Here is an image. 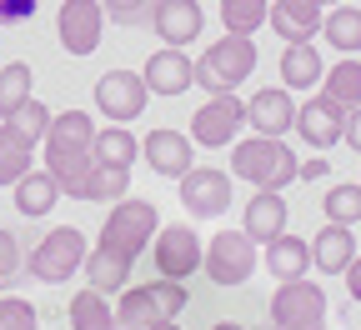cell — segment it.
<instances>
[{
	"label": "cell",
	"mask_w": 361,
	"mask_h": 330,
	"mask_svg": "<svg viewBox=\"0 0 361 330\" xmlns=\"http://www.w3.org/2000/svg\"><path fill=\"white\" fill-rule=\"evenodd\" d=\"M130 196V165H106V160H96L90 165V175L80 180V196L75 201H126Z\"/></svg>",
	"instance_id": "26"
},
{
	"label": "cell",
	"mask_w": 361,
	"mask_h": 330,
	"mask_svg": "<svg viewBox=\"0 0 361 330\" xmlns=\"http://www.w3.org/2000/svg\"><path fill=\"white\" fill-rule=\"evenodd\" d=\"M211 330H246V325H241V320H216Z\"/></svg>",
	"instance_id": "43"
},
{
	"label": "cell",
	"mask_w": 361,
	"mask_h": 330,
	"mask_svg": "<svg viewBox=\"0 0 361 330\" xmlns=\"http://www.w3.org/2000/svg\"><path fill=\"white\" fill-rule=\"evenodd\" d=\"M231 175H241L251 191H286L301 180V160L281 135H251L231 146Z\"/></svg>",
	"instance_id": "2"
},
{
	"label": "cell",
	"mask_w": 361,
	"mask_h": 330,
	"mask_svg": "<svg viewBox=\"0 0 361 330\" xmlns=\"http://www.w3.org/2000/svg\"><path fill=\"white\" fill-rule=\"evenodd\" d=\"M351 260H356V235H351V225L326 220L322 230H316V241H311V265L322 270V275H346Z\"/></svg>",
	"instance_id": "21"
},
{
	"label": "cell",
	"mask_w": 361,
	"mask_h": 330,
	"mask_svg": "<svg viewBox=\"0 0 361 330\" xmlns=\"http://www.w3.org/2000/svg\"><path fill=\"white\" fill-rule=\"evenodd\" d=\"M146 101H151V90H146V80L135 75V70H111V75L96 80V106H101V115H111L116 125L146 115Z\"/></svg>",
	"instance_id": "13"
},
{
	"label": "cell",
	"mask_w": 361,
	"mask_h": 330,
	"mask_svg": "<svg viewBox=\"0 0 361 330\" xmlns=\"http://www.w3.org/2000/svg\"><path fill=\"white\" fill-rule=\"evenodd\" d=\"M135 156H141V140H135L126 125L96 130V160H106V165H135Z\"/></svg>",
	"instance_id": "32"
},
{
	"label": "cell",
	"mask_w": 361,
	"mask_h": 330,
	"mask_svg": "<svg viewBox=\"0 0 361 330\" xmlns=\"http://www.w3.org/2000/svg\"><path fill=\"white\" fill-rule=\"evenodd\" d=\"M246 125L256 135H281L296 130V101H291V90L286 85H271V90H256V96L246 101Z\"/></svg>",
	"instance_id": "17"
},
{
	"label": "cell",
	"mask_w": 361,
	"mask_h": 330,
	"mask_svg": "<svg viewBox=\"0 0 361 330\" xmlns=\"http://www.w3.org/2000/svg\"><path fill=\"white\" fill-rule=\"evenodd\" d=\"M40 156H45V170L61 180V196L75 201L80 180L96 165V120L85 110H61L51 120V130H45V140H40Z\"/></svg>",
	"instance_id": "1"
},
{
	"label": "cell",
	"mask_w": 361,
	"mask_h": 330,
	"mask_svg": "<svg viewBox=\"0 0 361 330\" xmlns=\"http://www.w3.org/2000/svg\"><path fill=\"white\" fill-rule=\"evenodd\" d=\"M71 330H116V305H111V296H101V291H80V296H71Z\"/></svg>",
	"instance_id": "27"
},
{
	"label": "cell",
	"mask_w": 361,
	"mask_h": 330,
	"mask_svg": "<svg viewBox=\"0 0 361 330\" xmlns=\"http://www.w3.org/2000/svg\"><path fill=\"white\" fill-rule=\"evenodd\" d=\"M346 291H351V300L361 305V255H356V260L346 265Z\"/></svg>",
	"instance_id": "41"
},
{
	"label": "cell",
	"mask_w": 361,
	"mask_h": 330,
	"mask_svg": "<svg viewBox=\"0 0 361 330\" xmlns=\"http://www.w3.org/2000/svg\"><path fill=\"white\" fill-rule=\"evenodd\" d=\"M85 255H90L85 230H75V225H56V230H45V235H40V246L25 255V270H30L35 280H45V286H66L71 275L85 270Z\"/></svg>",
	"instance_id": "5"
},
{
	"label": "cell",
	"mask_w": 361,
	"mask_h": 330,
	"mask_svg": "<svg viewBox=\"0 0 361 330\" xmlns=\"http://www.w3.org/2000/svg\"><path fill=\"white\" fill-rule=\"evenodd\" d=\"M11 201H16V210L20 215H51L56 210V201H61V180L51 175V170H25L16 185H11Z\"/></svg>",
	"instance_id": "23"
},
{
	"label": "cell",
	"mask_w": 361,
	"mask_h": 330,
	"mask_svg": "<svg viewBox=\"0 0 361 330\" xmlns=\"http://www.w3.org/2000/svg\"><path fill=\"white\" fill-rule=\"evenodd\" d=\"M271 11V0H221V25L231 35H256Z\"/></svg>",
	"instance_id": "33"
},
{
	"label": "cell",
	"mask_w": 361,
	"mask_h": 330,
	"mask_svg": "<svg viewBox=\"0 0 361 330\" xmlns=\"http://www.w3.org/2000/svg\"><path fill=\"white\" fill-rule=\"evenodd\" d=\"M30 80H35V75H30V65H25V61H11L6 70H0V120H6L16 106H25V101H30Z\"/></svg>",
	"instance_id": "35"
},
{
	"label": "cell",
	"mask_w": 361,
	"mask_h": 330,
	"mask_svg": "<svg viewBox=\"0 0 361 330\" xmlns=\"http://www.w3.org/2000/svg\"><path fill=\"white\" fill-rule=\"evenodd\" d=\"M130 270H135V260L126 255V250H116V246H106V241H96V250L85 255V286L90 291H101V296H121L126 286H130Z\"/></svg>",
	"instance_id": "19"
},
{
	"label": "cell",
	"mask_w": 361,
	"mask_h": 330,
	"mask_svg": "<svg viewBox=\"0 0 361 330\" xmlns=\"http://www.w3.org/2000/svg\"><path fill=\"white\" fill-rule=\"evenodd\" d=\"M101 11H106V20H116V25H141V20H151L156 0H101Z\"/></svg>",
	"instance_id": "37"
},
{
	"label": "cell",
	"mask_w": 361,
	"mask_h": 330,
	"mask_svg": "<svg viewBox=\"0 0 361 330\" xmlns=\"http://www.w3.org/2000/svg\"><path fill=\"white\" fill-rule=\"evenodd\" d=\"M322 75H326V65L311 40H291L281 51V85L286 90H311V85H322Z\"/></svg>",
	"instance_id": "24"
},
{
	"label": "cell",
	"mask_w": 361,
	"mask_h": 330,
	"mask_svg": "<svg viewBox=\"0 0 361 330\" xmlns=\"http://www.w3.org/2000/svg\"><path fill=\"white\" fill-rule=\"evenodd\" d=\"M116 330H121V325H116Z\"/></svg>",
	"instance_id": "46"
},
{
	"label": "cell",
	"mask_w": 361,
	"mask_h": 330,
	"mask_svg": "<svg viewBox=\"0 0 361 330\" xmlns=\"http://www.w3.org/2000/svg\"><path fill=\"white\" fill-rule=\"evenodd\" d=\"M266 270L276 275V280H301L311 270V246L301 241V235H276V241L266 246Z\"/></svg>",
	"instance_id": "25"
},
{
	"label": "cell",
	"mask_w": 361,
	"mask_h": 330,
	"mask_svg": "<svg viewBox=\"0 0 361 330\" xmlns=\"http://www.w3.org/2000/svg\"><path fill=\"white\" fill-rule=\"evenodd\" d=\"M286 215H291V210H286L281 191H256V196L246 201V225H241V230L251 235L256 246H261V241L271 246V241L286 230Z\"/></svg>",
	"instance_id": "22"
},
{
	"label": "cell",
	"mask_w": 361,
	"mask_h": 330,
	"mask_svg": "<svg viewBox=\"0 0 361 330\" xmlns=\"http://www.w3.org/2000/svg\"><path fill=\"white\" fill-rule=\"evenodd\" d=\"M156 230H161L156 205L141 201V196H126V201L111 205V215H106V225H101V241L116 246V250H126L130 260H141V250L156 241Z\"/></svg>",
	"instance_id": "6"
},
{
	"label": "cell",
	"mask_w": 361,
	"mask_h": 330,
	"mask_svg": "<svg viewBox=\"0 0 361 330\" xmlns=\"http://www.w3.org/2000/svg\"><path fill=\"white\" fill-rule=\"evenodd\" d=\"M20 241H16V235L11 230H0V291H6V286H16V275H20Z\"/></svg>",
	"instance_id": "38"
},
{
	"label": "cell",
	"mask_w": 361,
	"mask_h": 330,
	"mask_svg": "<svg viewBox=\"0 0 361 330\" xmlns=\"http://www.w3.org/2000/svg\"><path fill=\"white\" fill-rule=\"evenodd\" d=\"M322 35L336 45L341 56H356V51H361V6H346V0H341V6H331L326 20H322Z\"/></svg>",
	"instance_id": "29"
},
{
	"label": "cell",
	"mask_w": 361,
	"mask_h": 330,
	"mask_svg": "<svg viewBox=\"0 0 361 330\" xmlns=\"http://www.w3.org/2000/svg\"><path fill=\"white\" fill-rule=\"evenodd\" d=\"M151 30L161 35V45H176V51H186V45L206 30V11H201V0H156V11H151Z\"/></svg>",
	"instance_id": "15"
},
{
	"label": "cell",
	"mask_w": 361,
	"mask_h": 330,
	"mask_svg": "<svg viewBox=\"0 0 361 330\" xmlns=\"http://www.w3.org/2000/svg\"><path fill=\"white\" fill-rule=\"evenodd\" d=\"M322 175H326V160H306L301 165V180H322Z\"/></svg>",
	"instance_id": "42"
},
{
	"label": "cell",
	"mask_w": 361,
	"mask_h": 330,
	"mask_svg": "<svg viewBox=\"0 0 361 330\" xmlns=\"http://www.w3.org/2000/svg\"><path fill=\"white\" fill-rule=\"evenodd\" d=\"M30 160H35V146H30V140H20L6 120H0V185H16V180L30 170Z\"/></svg>",
	"instance_id": "30"
},
{
	"label": "cell",
	"mask_w": 361,
	"mask_h": 330,
	"mask_svg": "<svg viewBox=\"0 0 361 330\" xmlns=\"http://www.w3.org/2000/svg\"><path fill=\"white\" fill-rule=\"evenodd\" d=\"M322 205H326V220H336V225H356V220H361V180H341V185H331V191L322 196Z\"/></svg>",
	"instance_id": "34"
},
{
	"label": "cell",
	"mask_w": 361,
	"mask_h": 330,
	"mask_svg": "<svg viewBox=\"0 0 361 330\" xmlns=\"http://www.w3.org/2000/svg\"><path fill=\"white\" fill-rule=\"evenodd\" d=\"M322 96L331 101V106H341V110H356L361 106V61H336L326 75H322Z\"/></svg>",
	"instance_id": "28"
},
{
	"label": "cell",
	"mask_w": 361,
	"mask_h": 330,
	"mask_svg": "<svg viewBox=\"0 0 361 330\" xmlns=\"http://www.w3.org/2000/svg\"><path fill=\"white\" fill-rule=\"evenodd\" d=\"M296 130H301V140H306V146H316V151H331L336 140H341V130H346V110H341V106H331L326 96L301 101V106H296Z\"/></svg>",
	"instance_id": "18"
},
{
	"label": "cell",
	"mask_w": 361,
	"mask_h": 330,
	"mask_svg": "<svg viewBox=\"0 0 361 330\" xmlns=\"http://www.w3.org/2000/svg\"><path fill=\"white\" fill-rule=\"evenodd\" d=\"M151 260H156L161 275L186 280V275L201 270L206 246H201V235H196L191 225H161V230H156V241H151Z\"/></svg>",
	"instance_id": "11"
},
{
	"label": "cell",
	"mask_w": 361,
	"mask_h": 330,
	"mask_svg": "<svg viewBox=\"0 0 361 330\" xmlns=\"http://www.w3.org/2000/svg\"><path fill=\"white\" fill-rule=\"evenodd\" d=\"M141 160H146L156 175L180 180V175L196 165V140L180 135V130H171V125H161V130H151V135L141 140Z\"/></svg>",
	"instance_id": "14"
},
{
	"label": "cell",
	"mask_w": 361,
	"mask_h": 330,
	"mask_svg": "<svg viewBox=\"0 0 361 330\" xmlns=\"http://www.w3.org/2000/svg\"><path fill=\"white\" fill-rule=\"evenodd\" d=\"M246 75H256V40L251 35H231V30H226L216 45H206L201 61H196V85H206L211 96L236 90Z\"/></svg>",
	"instance_id": "4"
},
{
	"label": "cell",
	"mask_w": 361,
	"mask_h": 330,
	"mask_svg": "<svg viewBox=\"0 0 361 330\" xmlns=\"http://www.w3.org/2000/svg\"><path fill=\"white\" fill-rule=\"evenodd\" d=\"M40 0H0V30H11V25H25L35 15Z\"/></svg>",
	"instance_id": "39"
},
{
	"label": "cell",
	"mask_w": 361,
	"mask_h": 330,
	"mask_svg": "<svg viewBox=\"0 0 361 330\" xmlns=\"http://www.w3.org/2000/svg\"><path fill=\"white\" fill-rule=\"evenodd\" d=\"M266 330H326V291L316 280H281L271 296V325Z\"/></svg>",
	"instance_id": "7"
},
{
	"label": "cell",
	"mask_w": 361,
	"mask_h": 330,
	"mask_svg": "<svg viewBox=\"0 0 361 330\" xmlns=\"http://www.w3.org/2000/svg\"><path fill=\"white\" fill-rule=\"evenodd\" d=\"M266 20H271V30H276V35L291 45V40H311V35H322L326 6H316V0H271Z\"/></svg>",
	"instance_id": "20"
},
{
	"label": "cell",
	"mask_w": 361,
	"mask_h": 330,
	"mask_svg": "<svg viewBox=\"0 0 361 330\" xmlns=\"http://www.w3.org/2000/svg\"><path fill=\"white\" fill-rule=\"evenodd\" d=\"M241 125H246V101H236V90H226L191 115V140L206 151H221V146H236Z\"/></svg>",
	"instance_id": "9"
},
{
	"label": "cell",
	"mask_w": 361,
	"mask_h": 330,
	"mask_svg": "<svg viewBox=\"0 0 361 330\" xmlns=\"http://www.w3.org/2000/svg\"><path fill=\"white\" fill-rule=\"evenodd\" d=\"M156 330H180V325H176V320H166V325H156Z\"/></svg>",
	"instance_id": "44"
},
{
	"label": "cell",
	"mask_w": 361,
	"mask_h": 330,
	"mask_svg": "<svg viewBox=\"0 0 361 330\" xmlns=\"http://www.w3.org/2000/svg\"><path fill=\"white\" fill-rule=\"evenodd\" d=\"M0 330H40V310L20 296H0Z\"/></svg>",
	"instance_id": "36"
},
{
	"label": "cell",
	"mask_w": 361,
	"mask_h": 330,
	"mask_svg": "<svg viewBox=\"0 0 361 330\" xmlns=\"http://www.w3.org/2000/svg\"><path fill=\"white\" fill-rule=\"evenodd\" d=\"M316 6H326V11H331V6H341V0H316Z\"/></svg>",
	"instance_id": "45"
},
{
	"label": "cell",
	"mask_w": 361,
	"mask_h": 330,
	"mask_svg": "<svg viewBox=\"0 0 361 330\" xmlns=\"http://www.w3.org/2000/svg\"><path fill=\"white\" fill-rule=\"evenodd\" d=\"M180 205L196 220H221L226 205H231V175L216 165H191L180 175Z\"/></svg>",
	"instance_id": "12"
},
{
	"label": "cell",
	"mask_w": 361,
	"mask_h": 330,
	"mask_svg": "<svg viewBox=\"0 0 361 330\" xmlns=\"http://www.w3.org/2000/svg\"><path fill=\"white\" fill-rule=\"evenodd\" d=\"M106 35V11L101 0H61V15H56V40L66 56H90Z\"/></svg>",
	"instance_id": "10"
},
{
	"label": "cell",
	"mask_w": 361,
	"mask_h": 330,
	"mask_svg": "<svg viewBox=\"0 0 361 330\" xmlns=\"http://www.w3.org/2000/svg\"><path fill=\"white\" fill-rule=\"evenodd\" d=\"M201 270H206L211 286H221V291L246 286V280L256 275V241H251L246 230H221V235H211Z\"/></svg>",
	"instance_id": "8"
},
{
	"label": "cell",
	"mask_w": 361,
	"mask_h": 330,
	"mask_svg": "<svg viewBox=\"0 0 361 330\" xmlns=\"http://www.w3.org/2000/svg\"><path fill=\"white\" fill-rule=\"evenodd\" d=\"M186 310V280H171V275H156L146 286H126L121 300H116V325L121 330H156L166 320H176Z\"/></svg>",
	"instance_id": "3"
},
{
	"label": "cell",
	"mask_w": 361,
	"mask_h": 330,
	"mask_svg": "<svg viewBox=\"0 0 361 330\" xmlns=\"http://www.w3.org/2000/svg\"><path fill=\"white\" fill-rule=\"evenodd\" d=\"M341 140H346L351 151H361V106H356V110H346V130H341Z\"/></svg>",
	"instance_id": "40"
},
{
	"label": "cell",
	"mask_w": 361,
	"mask_h": 330,
	"mask_svg": "<svg viewBox=\"0 0 361 330\" xmlns=\"http://www.w3.org/2000/svg\"><path fill=\"white\" fill-rule=\"evenodd\" d=\"M51 120H56V110L51 106H45V101H25V106H16L11 115H6V125L20 135V140H30V146H40V140H45V130H51Z\"/></svg>",
	"instance_id": "31"
},
{
	"label": "cell",
	"mask_w": 361,
	"mask_h": 330,
	"mask_svg": "<svg viewBox=\"0 0 361 330\" xmlns=\"http://www.w3.org/2000/svg\"><path fill=\"white\" fill-rule=\"evenodd\" d=\"M141 80H146L151 96H186L196 85V61H186V51H176V45H161V51L146 61Z\"/></svg>",
	"instance_id": "16"
}]
</instances>
